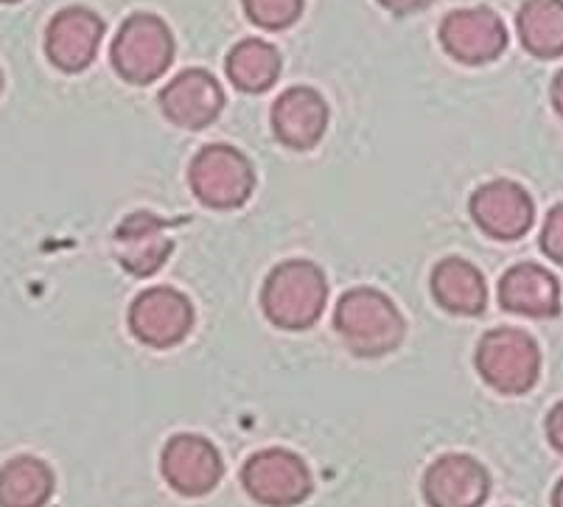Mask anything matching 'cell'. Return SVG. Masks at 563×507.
<instances>
[{"label": "cell", "instance_id": "ba28073f", "mask_svg": "<svg viewBox=\"0 0 563 507\" xmlns=\"http://www.w3.org/2000/svg\"><path fill=\"white\" fill-rule=\"evenodd\" d=\"M104 40V20L85 7L56 12L45 32V56L63 74H81L93 65Z\"/></svg>", "mask_w": 563, "mask_h": 507}, {"label": "cell", "instance_id": "603a6c76", "mask_svg": "<svg viewBox=\"0 0 563 507\" xmlns=\"http://www.w3.org/2000/svg\"><path fill=\"white\" fill-rule=\"evenodd\" d=\"M547 438H550L552 449L563 454V401L552 407L550 418H547Z\"/></svg>", "mask_w": 563, "mask_h": 507}, {"label": "cell", "instance_id": "7c38bea8", "mask_svg": "<svg viewBox=\"0 0 563 507\" xmlns=\"http://www.w3.org/2000/svg\"><path fill=\"white\" fill-rule=\"evenodd\" d=\"M490 476L468 454H443L423 474V499L429 507H483Z\"/></svg>", "mask_w": 563, "mask_h": 507}, {"label": "cell", "instance_id": "8fae6325", "mask_svg": "<svg viewBox=\"0 0 563 507\" xmlns=\"http://www.w3.org/2000/svg\"><path fill=\"white\" fill-rule=\"evenodd\" d=\"M163 115L183 130H205L224 110V90L217 76L202 68H188L174 76L157 96Z\"/></svg>", "mask_w": 563, "mask_h": 507}, {"label": "cell", "instance_id": "cb8c5ba5", "mask_svg": "<svg viewBox=\"0 0 563 507\" xmlns=\"http://www.w3.org/2000/svg\"><path fill=\"white\" fill-rule=\"evenodd\" d=\"M378 3L393 14H415L423 12L427 7H432L434 0H378Z\"/></svg>", "mask_w": 563, "mask_h": 507}, {"label": "cell", "instance_id": "7402d4cb", "mask_svg": "<svg viewBox=\"0 0 563 507\" xmlns=\"http://www.w3.org/2000/svg\"><path fill=\"white\" fill-rule=\"evenodd\" d=\"M541 250L555 264H563V202L555 205L547 217L544 230H541Z\"/></svg>", "mask_w": 563, "mask_h": 507}, {"label": "cell", "instance_id": "e0dca14e", "mask_svg": "<svg viewBox=\"0 0 563 507\" xmlns=\"http://www.w3.org/2000/svg\"><path fill=\"white\" fill-rule=\"evenodd\" d=\"M432 295L452 315H483L488 306V286L483 273L465 258H443L432 273Z\"/></svg>", "mask_w": 563, "mask_h": 507}, {"label": "cell", "instance_id": "6da1fadb", "mask_svg": "<svg viewBox=\"0 0 563 507\" xmlns=\"http://www.w3.org/2000/svg\"><path fill=\"white\" fill-rule=\"evenodd\" d=\"M334 328L347 348L360 356H384L404 342L407 322L390 297L378 289H351L340 297Z\"/></svg>", "mask_w": 563, "mask_h": 507}, {"label": "cell", "instance_id": "ac0fdd59", "mask_svg": "<svg viewBox=\"0 0 563 507\" xmlns=\"http://www.w3.org/2000/svg\"><path fill=\"white\" fill-rule=\"evenodd\" d=\"M280 54L266 40L250 37L235 43L224 59V74L230 85L242 93H266L280 76Z\"/></svg>", "mask_w": 563, "mask_h": 507}, {"label": "cell", "instance_id": "d6986e66", "mask_svg": "<svg viewBox=\"0 0 563 507\" xmlns=\"http://www.w3.org/2000/svg\"><path fill=\"white\" fill-rule=\"evenodd\" d=\"M54 494V471L34 454H20L0 469V507H45Z\"/></svg>", "mask_w": 563, "mask_h": 507}, {"label": "cell", "instance_id": "9c48e42d", "mask_svg": "<svg viewBox=\"0 0 563 507\" xmlns=\"http://www.w3.org/2000/svg\"><path fill=\"white\" fill-rule=\"evenodd\" d=\"M163 480L180 496L197 499L211 494L224 474L222 458L211 440L199 434H174L161 458Z\"/></svg>", "mask_w": 563, "mask_h": 507}, {"label": "cell", "instance_id": "8992f818", "mask_svg": "<svg viewBox=\"0 0 563 507\" xmlns=\"http://www.w3.org/2000/svg\"><path fill=\"white\" fill-rule=\"evenodd\" d=\"M242 485L258 505L295 507L311 496V471L289 449H264L242 469Z\"/></svg>", "mask_w": 563, "mask_h": 507}, {"label": "cell", "instance_id": "5b68a950", "mask_svg": "<svg viewBox=\"0 0 563 507\" xmlns=\"http://www.w3.org/2000/svg\"><path fill=\"white\" fill-rule=\"evenodd\" d=\"M188 183L202 205L213 211H233L250 199L255 174L244 152L228 143H211L199 148L188 168Z\"/></svg>", "mask_w": 563, "mask_h": 507}, {"label": "cell", "instance_id": "4316f807", "mask_svg": "<svg viewBox=\"0 0 563 507\" xmlns=\"http://www.w3.org/2000/svg\"><path fill=\"white\" fill-rule=\"evenodd\" d=\"M0 3H20V0H0Z\"/></svg>", "mask_w": 563, "mask_h": 507}, {"label": "cell", "instance_id": "3957f363", "mask_svg": "<svg viewBox=\"0 0 563 507\" xmlns=\"http://www.w3.org/2000/svg\"><path fill=\"white\" fill-rule=\"evenodd\" d=\"M329 286L311 261H286L275 266L261 291L264 315L278 328L303 331L325 309Z\"/></svg>", "mask_w": 563, "mask_h": 507}, {"label": "cell", "instance_id": "484cf974", "mask_svg": "<svg viewBox=\"0 0 563 507\" xmlns=\"http://www.w3.org/2000/svg\"><path fill=\"white\" fill-rule=\"evenodd\" d=\"M552 507H563V480L552 491Z\"/></svg>", "mask_w": 563, "mask_h": 507}, {"label": "cell", "instance_id": "30bf717a", "mask_svg": "<svg viewBox=\"0 0 563 507\" xmlns=\"http://www.w3.org/2000/svg\"><path fill=\"white\" fill-rule=\"evenodd\" d=\"M194 326V309L188 297L172 286L143 291L130 309L132 334L150 348L180 345Z\"/></svg>", "mask_w": 563, "mask_h": 507}, {"label": "cell", "instance_id": "277c9868", "mask_svg": "<svg viewBox=\"0 0 563 507\" xmlns=\"http://www.w3.org/2000/svg\"><path fill=\"white\" fill-rule=\"evenodd\" d=\"M477 371L488 387L505 396H525L541 373V351L527 331L496 328L477 348Z\"/></svg>", "mask_w": 563, "mask_h": 507}, {"label": "cell", "instance_id": "52a82bcc", "mask_svg": "<svg viewBox=\"0 0 563 507\" xmlns=\"http://www.w3.org/2000/svg\"><path fill=\"white\" fill-rule=\"evenodd\" d=\"M440 45L463 65H488L508 48V29L488 7L457 9L440 23Z\"/></svg>", "mask_w": 563, "mask_h": 507}, {"label": "cell", "instance_id": "2e32d148", "mask_svg": "<svg viewBox=\"0 0 563 507\" xmlns=\"http://www.w3.org/2000/svg\"><path fill=\"white\" fill-rule=\"evenodd\" d=\"M499 304L514 315L544 320L561 311V289L558 280L539 264H519L501 278Z\"/></svg>", "mask_w": 563, "mask_h": 507}, {"label": "cell", "instance_id": "4fadbf2b", "mask_svg": "<svg viewBox=\"0 0 563 507\" xmlns=\"http://www.w3.org/2000/svg\"><path fill=\"white\" fill-rule=\"evenodd\" d=\"M471 217L483 233L499 242H514L532 228L536 208L525 188L510 180H496L477 188L471 197Z\"/></svg>", "mask_w": 563, "mask_h": 507}, {"label": "cell", "instance_id": "d4e9b609", "mask_svg": "<svg viewBox=\"0 0 563 507\" xmlns=\"http://www.w3.org/2000/svg\"><path fill=\"white\" fill-rule=\"evenodd\" d=\"M550 96H552V107H555L558 115L563 118V70L555 76V79H552Z\"/></svg>", "mask_w": 563, "mask_h": 507}, {"label": "cell", "instance_id": "83f0119b", "mask_svg": "<svg viewBox=\"0 0 563 507\" xmlns=\"http://www.w3.org/2000/svg\"><path fill=\"white\" fill-rule=\"evenodd\" d=\"M0 93H3V74H0Z\"/></svg>", "mask_w": 563, "mask_h": 507}, {"label": "cell", "instance_id": "44dd1931", "mask_svg": "<svg viewBox=\"0 0 563 507\" xmlns=\"http://www.w3.org/2000/svg\"><path fill=\"white\" fill-rule=\"evenodd\" d=\"M306 0H242L250 23L264 32H286L303 14Z\"/></svg>", "mask_w": 563, "mask_h": 507}, {"label": "cell", "instance_id": "7a4b0ae2", "mask_svg": "<svg viewBox=\"0 0 563 507\" xmlns=\"http://www.w3.org/2000/svg\"><path fill=\"white\" fill-rule=\"evenodd\" d=\"M174 34L157 14L137 12L121 23L110 48L115 74L130 85H152L174 63Z\"/></svg>", "mask_w": 563, "mask_h": 507}, {"label": "cell", "instance_id": "ffe728a7", "mask_svg": "<svg viewBox=\"0 0 563 507\" xmlns=\"http://www.w3.org/2000/svg\"><path fill=\"white\" fill-rule=\"evenodd\" d=\"M516 29L527 54L555 59L563 54V0H525Z\"/></svg>", "mask_w": 563, "mask_h": 507}, {"label": "cell", "instance_id": "9a60e30c", "mask_svg": "<svg viewBox=\"0 0 563 507\" xmlns=\"http://www.w3.org/2000/svg\"><path fill=\"white\" fill-rule=\"evenodd\" d=\"M329 126V104L311 87H289L273 104V132L284 146L314 148Z\"/></svg>", "mask_w": 563, "mask_h": 507}, {"label": "cell", "instance_id": "5bb4252c", "mask_svg": "<svg viewBox=\"0 0 563 507\" xmlns=\"http://www.w3.org/2000/svg\"><path fill=\"white\" fill-rule=\"evenodd\" d=\"M115 255L126 273L135 278H150L172 255L168 224L152 211H135L118 224Z\"/></svg>", "mask_w": 563, "mask_h": 507}]
</instances>
